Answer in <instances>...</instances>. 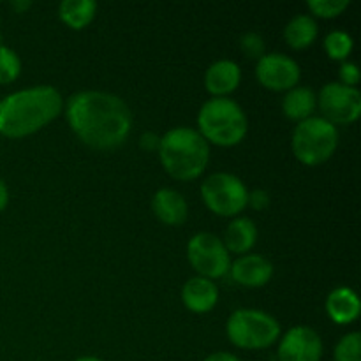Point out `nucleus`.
Returning <instances> with one entry per match:
<instances>
[{"label":"nucleus","mask_w":361,"mask_h":361,"mask_svg":"<svg viewBox=\"0 0 361 361\" xmlns=\"http://www.w3.org/2000/svg\"><path fill=\"white\" fill-rule=\"evenodd\" d=\"M268 203H270V197H268L267 190L257 189L249 194V203L247 204H250L254 210H263V208L268 207Z\"/></svg>","instance_id":"nucleus-27"},{"label":"nucleus","mask_w":361,"mask_h":361,"mask_svg":"<svg viewBox=\"0 0 361 361\" xmlns=\"http://www.w3.org/2000/svg\"><path fill=\"white\" fill-rule=\"evenodd\" d=\"M324 49L331 60H345L353 51V37L348 32H330L324 39Z\"/></svg>","instance_id":"nucleus-21"},{"label":"nucleus","mask_w":361,"mask_h":361,"mask_svg":"<svg viewBox=\"0 0 361 361\" xmlns=\"http://www.w3.org/2000/svg\"><path fill=\"white\" fill-rule=\"evenodd\" d=\"M231 277L243 288H263L274 275V267L263 256H242L229 267Z\"/></svg>","instance_id":"nucleus-12"},{"label":"nucleus","mask_w":361,"mask_h":361,"mask_svg":"<svg viewBox=\"0 0 361 361\" xmlns=\"http://www.w3.org/2000/svg\"><path fill=\"white\" fill-rule=\"evenodd\" d=\"M71 129L95 150H113L127 141L133 115L126 102L106 92H78L66 106Z\"/></svg>","instance_id":"nucleus-1"},{"label":"nucleus","mask_w":361,"mask_h":361,"mask_svg":"<svg viewBox=\"0 0 361 361\" xmlns=\"http://www.w3.org/2000/svg\"><path fill=\"white\" fill-rule=\"evenodd\" d=\"M341 80H342V85H345V87H355V85H358V81H360L358 66H356V63H351V62L342 63Z\"/></svg>","instance_id":"nucleus-26"},{"label":"nucleus","mask_w":361,"mask_h":361,"mask_svg":"<svg viewBox=\"0 0 361 361\" xmlns=\"http://www.w3.org/2000/svg\"><path fill=\"white\" fill-rule=\"evenodd\" d=\"M361 335L358 331L344 335L335 348V361H361Z\"/></svg>","instance_id":"nucleus-23"},{"label":"nucleus","mask_w":361,"mask_h":361,"mask_svg":"<svg viewBox=\"0 0 361 361\" xmlns=\"http://www.w3.org/2000/svg\"><path fill=\"white\" fill-rule=\"evenodd\" d=\"M32 4L28 2V0H25V2H13V7L16 11H20V13H23V11H27L28 7H30Z\"/></svg>","instance_id":"nucleus-31"},{"label":"nucleus","mask_w":361,"mask_h":361,"mask_svg":"<svg viewBox=\"0 0 361 361\" xmlns=\"http://www.w3.org/2000/svg\"><path fill=\"white\" fill-rule=\"evenodd\" d=\"M21 60L13 49L0 46V85H9L20 76Z\"/></svg>","instance_id":"nucleus-22"},{"label":"nucleus","mask_w":361,"mask_h":361,"mask_svg":"<svg viewBox=\"0 0 361 361\" xmlns=\"http://www.w3.org/2000/svg\"><path fill=\"white\" fill-rule=\"evenodd\" d=\"M159 157L166 171L176 180H194L208 166L207 140L190 127H175L159 140Z\"/></svg>","instance_id":"nucleus-3"},{"label":"nucleus","mask_w":361,"mask_h":361,"mask_svg":"<svg viewBox=\"0 0 361 361\" xmlns=\"http://www.w3.org/2000/svg\"><path fill=\"white\" fill-rule=\"evenodd\" d=\"M204 204L221 217H235L245 210L249 192L238 176L231 173H214L201 185Z\"/></svg>","instance_id":"nucleus-7"},{"label":"nucleus","mask_w":361,"mask_h":361,"mask_svg":"<svg viewBox=\"0 0 361 361\" xmlns=\"http://www.w3.org/2000/svg\"><path fill=\"white\" fill-rule=\"evenodd\" d=\"M240 46H242V51L245 53L249 59H257L264 55V41L259 34H254V32H247L242 39H240Z\"/></svg>","instance_id":"nucleus-25"},{"label":"nucleus","mask_w":361,"mask_h":361,"mask_svg":"<svg viewBox=\"0 0 361 361\" xmlns=\"http://www.w3.org/2000/svg\"><path fill=\"white\" fill-rule=\"evenodd\" d=\"M242 80V71L233 60H217L204 74V87L215 97H226L236 90Z\"/></svg>","instance_id":"nucleus-13"},{"label":"nucleus","mask_w":361,"mask_h":361,"mask_svg":"<svg viewBox=\"0 0 361 361\" xmlns=\"http://www.w3.org/2000/svg\"><path fill=\"white\" fill-rule=\"evenodd\" d=\"M197 126L207 143L221 147L238 145L249 129L243 109L229 97H214L204 102L197 115Z\"/></svg>","instance_id":"nucleus-4"},{"label":"nucleus","mask_w":361,"mask_h":361,"mask_svg":"<svg viewBox=\"0 0 361 361\" xmlns=\"http://www.w3.org/2000/svg\"><path fill=\"white\" fill-rule=\"evenodd\" d=\"M307 6L316 16L330 20V18H337L338 14L344 13V9H348L349 0H309Z\"/></svg>","instance_id":"nucleus-24"},{"label":"nucleus","mask_w":361,"mask_h":361,"mask_svg":"<svg viewBox=\"0 0 361 361\" xmlns=\"http://www.w3.org/2000/svg\"><path fill=\"white\" fill-rule=\"evenodd\" d=\"M338 145V130L323 116H310L295 127L291 148L295 157L307 166L326 162Z\"/></svg>","instance_id":"nucleus-5"},{"label":"nucleus","mask_w":361,"mask_h":361,"mask_svg":"<svg viewBox=\"0 0 361 361\" xmlns=\"http://www.w3.org/2000/svg\"><path fill=\"white\" fill-rule=\"evenodd\" d=\"M228 337L231 344L242 349H264L275 344L281 326L274 316L261 310L240 309L228 319Z\"/></svg>","instance_id":"nucleus-6"},{"label":"nucleus","mask_w":361,"mask_h":361,"mask_svg":"<svg viewBox=\"0 0 361 361\" xmlns=\"http://www.w3.org/2000/svg\"><path fill=\"white\" fill-rule=\"evenodd\" d=\"M317 106V97L310 88L307 87H295L286 94L282 101V111L288 118L303 122L310 118Z\"/></svg>","instance_id":"nucleus-18"},{"label":"nucleus","mask_w":361,"mask_h":361,"mask_svg":"<svg viewBox=\"0 0 361 361\" xmlns=\"http://www.w3.org/2000/svg\"><path fill=\"white\" fill-rule=\"evenodd\" d=\"M277 356L279 361H319L323 342L312 328L295 326L282 337Z\"/></svg>","instance_id":"nucleus-11"},{"label":"nucleus","mask_w":361,"mask_h":361,"mask_svg":"<svg viewBox=\"0 0 361 361\" xmlns=\"http://www.w3.org/2000/svg\"><path fill=\"white\" fill-rule=\"evenodd\" d=\"M152 210L161 222L168 226H180L187 221L189 207L185 197L173 189H161L152 200Z\"/></svg>","instance_id":"nucleus-15"},{"label":"nucleus","mask_w":361,"mask_h":361,"mask_svg":"<svg viewBox=\"0 0 361 361\" xmlns=\"http://www.w3.org/2000/svg\"><path fill=\"white\" fill-rule=\"evenodd\" d=\"M187 257L194 270L204 279H219L231 267L229 252L219 236L212 233H197L187 243Z\"/></svg>","instance_id":"nucleus-8"},{"label":"nucleus","mask_w":361,"mask_h":361,"mask_svg":"<svg viewBox=\"0 0 361 361\" xmlns=\"http://www.w3.org/2000/svg\"><path fill=\"white\" fill-rule=\"evenodd\" d=\"M319 108L323 118L334 126H348L361 115V94L356 87L328 83L319 92Z\"/></svg>","instance_id":"nucleus-9"},{"label":"nucleus","mask_w":361,"mask_h":361,"mask_svg":"<svg viewBox=\"0 0 361 361\" xmlns=\"http://www.w3.org/2000/svg\"><path fill=\"white\" fill-rule=\"evenodd\" d=\"M7 203H9V190H7L6 182L0 178V212L7 207Z\"/></svg>","instance_id":"nucleus-29"},{"label":"nucleus","mask_w":361,"mask_h":361,"mask_svg":"<svg viewBox=\"0 0 361 361\" xmlns=\"http://www.w3.org/2000/svg\"><path fill=\"white\" fill-rule=\"evenodd\" d=\"M203 361H240V360L236 358L235 355H231V353H214V355H210Z\"/></svg>","instance_id":"nucleus-28"},{"label":"nucleus","mask_w":361,"mask_h":361,"mask_svg":"<svg viewBox=\"0 0 361 361\" xmlns=\"http://www.w3.org/2000/svg\"><path fill=\"white\" fill-rule=\"evenodd\" d=\"M256 76L257 81L268 90L289 92L300 81V67L291 56L270 53L257 60Z\"/></svg>","instance_id":"nucleus-10"},{"label":"nucleus","mask_w":361,"mask_h":361,"mask_svg":"<svg viewBox=\"0 0 361 361\" xmlns=\"http://www.w3.org/2000/svg\"><path fill=\"white\" fill-rule=\"evenodd\" d=\"M76 361H102V360L94 358V356H83V358H78Z\"/></svg>","instance_id":"nucleus-32"},{"label":"nucleus","mask_w":361,"mask_h":361,"mask_svg":"<svg viewBox=\"0 0 361 361\" xmlns=\"http://www.w3.org/2000/svg\"><path fill=\"white\" fill-rule=\"evenodd\" d=\"M63 99L53 87L14 92L0 101V134L25 137L37 133L62 113Z\"/></svg>","instance_id":"nucleus-2"},{"label":"nucleus","mask_w":361,"mask_h":361,"mask_svg":"<svg viewBox=\"0 0 361 361\" xmlns=\"http://www.w3.org/2000/svg\"><path fill=\"white\" fill-rule=\"evenodd\" d=\"M141 145H143L145 148H148V145H150V148H159V137H155L154 134H145V136L141 137Z\"/></svg>","instance_id":"nucleus-30"},{"label":"nucleus","mask_w":361,"mask_h":361,"mask_svg":"<svg viewBox=\"0 0 361 361\" xmlns=\"http://www.w3.org/2000/svg\"><path fill=\"white\" fill-rule=\"evenodd\" d=\"M97 4L94 0H63L59 6V16L67 27L81 30L95 16Z\"/></svg>","instance_id":"nucleus-19"},{"label":"nucleus","mask_w":361,"mask_h":361,"mask_svg":"<svg viewBox=\"0 0 361 361\" xmlns=\"http://www.w3.org/2000/svg\"><path fill=\"white\" fill-rule=\"evenodd\" d=\"M182 300L189 310L196 314L210 312L219 300V289L210 279L194 277L185 282L182 289Z\"/></svg>","instance_id":"nucleus-14"},{"label":"nucleus","mask_w":361,"mask_h":361,"mask_svg":"<svg viewBox=\"0 0 361 361\" xmlns=\"http://www.w3.org/2000/svg\"><path fill=\"white\" fill-rule=\"evenodd\" d=\"M360 298L353 289L337 288L328 295L326 312L337 324H349L360 316Z\"/></svg>","instance_id":"nucleus-16"},{"label":"nucleus","mask_w":361,"mask_h":361,"mask_svg":"<svg viewBox=\"0 0 361 361\" xmlns=\"http://www.w3.org/2000/svg\"><path fill=\"white\" fill-rule=\"evenodd\" d=\"M0 46H2V34H0Z\"/></svg>","instance_id":"nucleus-33"},{"label":"nucleus","mask_w":361,"mask_h":361,"mask_svg":"<svg viewBox=\"0 0 361 361\" xmlns=\"http://www.w3.org/2000/svg\"><path fill=\"white\" fill-rule=\"evenodd\" d=\"M284 37L291 48H309L317 37V23L307 14H298L286 25Z\"/></svg>","instance_id":"nucleus-20"},{"label":"nucleus","mask_w":361,"mask_h":361,"mask_svg":"<svg viewBox=\"0 0 361 361\" xmlns=\"http://www.w3.org/2000/svg\"><path fill=\"white\" fill-rule=\"evenodd\" d=\"M257 240V229L250 219L240 217L235 219L231 224L228 226L224 235V247L228 252L243 254L249 252L254 247Z\"/></svg>","instance_id":"nucleus-17"}]
</instances>
